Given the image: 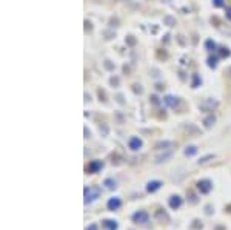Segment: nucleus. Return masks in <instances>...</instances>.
<instances>
[{"mask_svg": "<svg viewBox=\"0 0 231 230\" xmlns=\"http://www.w3.org/2000/svg\"><path fill=\"white\" fill-rule=\"evenodd\" d=\"M142 147V140L139 138H131V140H130V148L131 150H139Z\"/></svg>", "mask_w": 231, "mask_h": 230, "instance_id": "f257e3e1", "label": "nucleus"}, {"mask_svg": "<svg viewBox=\"0 0 231 230\" xmlns=\"http://www.w3.org/2000/svg\"><path fill=\"white\" fill-rule=\"evenodd\" d=\"M216 105H217V102H216V100H213V99H207V100H205L200 107H202L203 110H210V108H214Z\"/></svg>", "mask_w": 231, "mask_h": 230, "instance_id": "f03ea898", "label": "nucleus"}, {"mask_svg": "<svg viewBox=\"0 0 231 230\" xmlns=\"http://www.w3.org/2000/svg\"><path fill=\"white\" fill-rule=\"evenodd\" d=\"M199 188L202 190V191H210V188H211V185H210V181H202V182H199Z\"/></svg>", "mask_w": 231, "mask_h": 230, "instance_id": "7ed1b4c3", "label": "nucleus"}, {"mask_svg": "<svg viewBox=\"0 0 231 230\" xmlns=\"http://www.w3.org/2000/svg\"><path fill=\"white\" fill-rule=\"evenodd\" d=\"M165 102L170 105V107H176V104H177V97H173V96H167L165 97Z\"/></svg>", "mask_w": 231, "mask_h": 230, "instance_id": "20e7f679", "label": "nucleus"}, {"mask_svg": "<svg viewBox=\"0 0 231 230\" xmlns=\"http://www.w3.org/2000/svg\"><path fill=\"white\" fill-rule=\"evenodd\" d=\"M205 48H207L208 51H214V49H216V44H214L213 40H207V42H205Z\"/></svg>", "mask_w": 231, "mask_h": 230, "instance_id": "39448f33", "label": "nucleus"}, {"mask_svg": "<svg viewBox=\"0 0 231 230\" xmlns=\"http://www.w3.org/2000/svg\"><path fill=\"white\" fill-rule=\"evenodd\" d=\"M216 65H217V57H208V67L216 68Z\"/></svg>", "mask_w": 231, "mask_h": 230, "instance_id": "423d86ee", "label": "nucleus"}, {"mask_svg": "<svg viewBox=\"0 0 231 230\" xmlns=\"http://www.w3.org/2000/svg\"><path fill=\"white\" fill-rule=\"evenodd\" d=\"M134 219H136V221H143V223H146L148 216H146V213H137V215L134 216Z\"/></svg>", "mask_w": 231, "mask_h": 230, "instance_id": "0eeeda50", "label": "nucleus"}, {"mask_svg": "<svg viewBox=\"0 0 231 230\" xmlns=\"http://www.w3.org/2000/svg\"><path fill=\"white\" fill-rule=\"evenodd\" d=\"M119 204H120L119 199H111V201L108 202V207H109V209H116V207H119Z\"/></svg>", "mask_w": 231, "mask_h": 230, "instance_id": "6e6552de", "label": "nucleus"}, {"mask_svg": "<svg viewBox=\"0 0 231 230\" xmlns=\"http://www.w3.org/2000/svg\"><path fill=\"white\" fill-rule=\"evenodd\" d=\"M159 185H160V182H157V181L149 182V184H148V190H149V191H154L156 188H159Z\"/></svg>", "mask_w": 231, "mask_h": 230, "instance_id": "1a4fd4ad", "label": "nucleus"}, {"mask_svg": "<svg viewBox=\"0 0 231 230\" xmlns=\"http://www.w3.org/2000/svg\"><path fill=\"white\" fill-rule=\"evenodd\" d=\"M165 23H167L168 26H173V25H176V20H174L173 17H170V16H167V17H165Z\"/></svg>", "mask_w": 231, "mask_h": 230, "instance_id": "9d476101", "label": "nucleus"}, {"mask_svg": "<svg viewBox=\"0 0 231 230\" xmlns=\"http://www.w3.org/2000/svg\"><path fill=\"white\" fill-rule=\"evenodd\" d=\"M105 227H108L109 230H114L116 227H117V224L113 223V221H105Z\"/></svg>", "mask_w": 231, "mask_h": 230, "instance_id": "9b49d317", "label": "nucleus"}, {"mask_svg": "<svg viewBox=\"0 0 231 230\" xmlns=\"http://www.w3.org/2000/svg\"><path fill=\"white\" fill-rule=\"evenodd\" d=\"M100 167H102V162H92L91 165H90V170L96 172V170H99Z\"/></svg>", "mask_w": 231, "mask_h": 230, "instance_id": "f8f14e48", "label": "nucleus"}, {"mask_svg": "<svg viewBox=\"0 0 231 230\" xmlns=\"http://www.w3.org/2000/svg\"><path fill=\"white\" fill-rule=\"evenodd\" d=\"M199 84H200V77H199L197 74H194V76H193V88H196Z\"/></svg>", "mask_w": 231, "mask_h": 230, "instance_id": "ddd939ff", "label": "nucleus"}, {"mask_svg": "<svg viewBox=\"0 0 231 230\" xmlns=\"http://www.w3.org/2000/svg\"><path fill=\"white\" fill-rule=\"evenodd\" d=\"M214 121H216V119H214V116H208V117L205 119V125H207V127H211V124H213Z\"/></svg>", "mask_w": 231, "mask_h": 230, "instance_id": "4468645a", "label": "nucleus"}, {"mask_svg": "<svg viewBox=\"0 0 231 230\" xmlns=\"http://www.w3.org/2000/svg\"><path fill=\"white\" fill-rule=\"evenodd\" d=\"M220 54H222V57H228L230 56V49L228 48H222L220 49Z\"/></svg>", "mask_w": 231, "mask_h": 230, "instance_id": "2eb2a0df", "label": "nucleus"}, {"mask_svg": "<svg viewBox=\"0 0 231 230\" xmlns=\"http://www.w3.org/2000/svg\"><path fill=\"white\" fill-rule=\"evenodd\" d=\"M196 151H197V148H196V147H189V148H186V151H185V153L191 156V154H194Z\"/></svg>", "mask_w": 231, "mask_h": 230, "instance_id": "dca6fc26", "label": "nucleus"}, {"mask_svg": "<svg viewBox=\"0 0 231 230\" xmlns=\"http://www.w3.org/2000/svg\"><path fill=\"white\" fill-rule=\"evenodd\" d=\"M214 6H224V0H213Z\"/></svg>", "mask_w": 231, "mask_h": 230, "instance_id": "f3484780", "label": "nucleus"}, {"mask_svg": "<svg viewBox=\"0 0 231 230\" xmlns=\"http://www.w3.org/2000/svg\"><path fill=\"white\" fill-rule=\"evenodd\" d=\"M225 14H227V17L231 20V6H227V8H225Z\"/></svg>", "mask_w": 231, "mask_h": 230, "instance_id": "a211bd4d", "label": "nucleus"}, {"mask_svg": "<svg viewBox=\"0 0 231 230\" xmlns=\"http://www.w3.org/2000/svg\"><path fill=\"white\" fill-rule=\"evenodd\" d=\"M179 204H180V199H173V201H171V205H173V207H174V205L177 207Z\"/></svg>", "mask_w": 231, "mask_h": 230, "instance_id": "6ab92c4d", "label": "nucleus"}, {"mask_svg": "<svg viewBox=\"0 0 231 230\" xmlns=\"http://www.w3.org/2000/svg\"><path fill=\"white\" fill-rule=\"evenodd\" d=\"M88 230H96V227H94V226H91V229H88Z\"/></svg>", "mask_w": 231, "mask_h": 230, "instance_id": "aec40b11", "label": "nucleus"}, {"mask_svg": "<svg viewBox=\"0 0 231 230\" xmlns=\"http://www.w3.org/2000/svg\"><path fill=\"white\" fill-rule=\"evenodd\" d=\"M230 73H231V68H230Z\"/></svg>", "mask_w": 231, "mask_h": 230, "instance_id": "412c9836", "label": "nucleus"}]
</instances>
